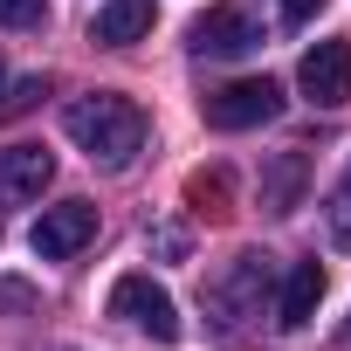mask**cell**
Wrapping results in <instances>:
<instances>
[{
	"mask_svg": "<svg viewBox=\"0 0 351 351\" xmlns=\"http://www.w3.org/2000/svg\"><path fill=\"white\" fill-rule=\"evenodd\" d=\"M62 131L97 158V165H131L138 152H145V110L131 104V97H117V90H97V97H69L62 104Z\"/></svg>",
	"mask_w": 351,
	"mask_h": 351,
	"instance_id": "obj_1",
	"label": "cell"
},
{
	"mask_svg": "<svg viewBox=\"0 0 351 351\" xmlns=\"http://www.w3.org/2000/svg\"><path fill=\"white\" fill-rule=\"evenodd\" d=\"M110 317H124V324L145 330L152 344H172V337H180V303H172L152 276H117V289H110Z\"/></svg>",
	"mask_w": 351,
	"mask_h": 351,
	"instance_id": "obj_2",
	"label": "cell"
},
{
	"mask_svg": "<svg viewBox=\"0 0 351 351\" xmlns=\"http://www.w3.org/2000/svg\"><path fill=\"white\" fill-rule=\"evenodd\" d=\"M282 110V90L269 83V76H241V83H228V90H214L207 104H200V117L214 124V131H255V124H269Z\"/></svg>",
	"mask_w": 351,
	"mask_h": 351,
	"instance_id": "obj_3",
	"label": "cell"
},
{
	"mask_svg": "<svg viewBox=\"0 0 351 351\" xmlns=\"http://www.w3.org/2000/svg\"><path fill=\"white\" fill-rule=\"evenodd\" d=\"M97 241V207L90 200H62V207H42V221L28 228V248L42 262H69Z\"/></svg>",
	"mask_w": 351,
	"mask_h": 351,
	"instance_id": "obj_4",
	"label": "cell"
},
{
	"mask_svg": "<svg viewBox=\"0 0 351 351\" xmlns=\"http://www.w3.org/2000/svg\"><path fill=\"white\" fill-rule=\"evenodd\" d=\"M296 83L317 110H337L351 104V42H317L303 62H296Z\"/></svg>",
	"mask_w": 351,
	"mask_h": 351,
	"instance_id": "obj_5",
	"label": "cell"
},
{
	"mask_svg": "<svg viewBox=\"0 0 351 351\" xmlns=\"http://www.w3.org/2000/svg\"><path fill=\"white\" fill-rule=\"evenodd\" d=\"M56 180L49 145H0V207H28Z\"/></svg>",
	"mask_w": 351,
	"mask_h": 351,
	"instance_id": "obj_6",
	"label": "cell"
},
{
	"mask_svg": "<svg viewBox=\"0 0 351 351\" xmlns=\"http://www.w3.org/2000/svg\"><path fill=\"white\" fill-rule=\"evenodd\" d=\"M193 49H200V56H221V62H234V56L262 49V28H255L241 8H207V14L193 21Z\"/></svg>",
	"mask_w": 351,
	"mask_h": 351,
	"instance_id": "obj_7",
	"label": "cell"
},
{
	"mask_svg": "<svg viewBox=\"0 0 351 351\" xmlns=\"http://www.w3.org/2000/svg\"><path fill=\"white\" fill-rule=\"evenodd\" d=\"M262 296H269V255H234V269L207 289V303L228 310V317H248Z\"/></svg>",
	"mask_w": 351,
	"mask_h": 351,
	"instance_id": "obj_8",
	"label": "cell"
},
{
	"mask_svg": "<svg viewBox=\"0 0 351 351\" xmlns=\"http://www.w3.org/2000/svg\"><path fill=\"white\" fill-rule=\"evenodd\" d=\"M145 35H152V0H104L90 21V42H104V49H131Z\"/></svg>",
	"mask_w": 351,
	"mask_h": 351,
	"instance_id": "obj_9",
	"label": "cell"
},
{
	"mask_svg": "<svg viewBox=\"0 0 351 351\" xmlns=\"http://www.w3.org/2000/svg\"><path fill=\"white\" fill-rule=\"evenodd\" d=\"M317 303H324V269H317V262H296V269H289V282H282L276 324H282V330H303V324L317 317Z\"/></svg>",
	"mask_w": 351,
	"mask_h": 351,
	"instance_id": "obj_10",
	"label": "cell"
},
{
	"mask_svg": "<svg viewBox=\"0 0 351 351\" xmlns=\"http://www.w3.org/2000/svg\"><path fill=\"white\" fill-rule=\"evenodd\" d=\"M296 180H303V158H296V152H289V158H282V165H276V186H269V193H262V200H269V207H276V214H289V207H296Z\"/></svg>",
	"mask_w": 351,
	"mask_h": 351,
	"instance_id": "obj_11",
	"label": "cell"
},
{
	"mask_svg": "<svg viewBox=\"0 0 351 351\" xmlns=\"http://www.w3.org/2000/svg\"><path fill=\"white\" fill-rule=\"evenodd\" d=\"M186 200H193V207H221V200H228V172H193V180H186Z\"/></svg>",
	"mask_w": 351,
	"mask_h": 351,
	"instance_id": "obj_12",
	"label": "cell"
},
{
	"mask_svg": "<svg viewBox=\"0 0 351 351\" xmlns=\"http://www.w3.org/2000/svg\"><path fill=\"white\" fill-rule=\"evenodd\" d=\"M35 97H49V83H42V76H21V83H14L8 97H0V117H14V110H28Z\"/></svg>",
	"mask_w": 351,
	"mask_h": 351,
	"instance_id": "obj_13",
	"label": "cell"
},
{
	"mask_svg": "<svg viewBox=\"0 0 351 351\" xmlns=\"http://www.w3.org/2000/svg\"><path fill=\"white\" fill-rule=\"evenodd\" d=\"M42 21V0H0V28H35Z\"/></svg>",
	"mask_w": 351,
	"mask_h": 351,
	"instance_id": "obj_14",
	"label": "cell"
},
{
	"mask_svg": "<svg viewBox=\"0 0 351 351\" xmlns=\"http://www.w3.org/2000/svg\"><path fill=\"white\" fill-rule=\"evenodd\" d=\"M324 221H330V241H337V248H351V193H337V200L324 207Z\"/></svg>",
	"mask_w": 351,
	"mask_h": 351,
	"instance_id": "obj_15",
	"label": "cell"
},
{
	"mask_svg": "<svg viewBox=\"0 0 351 351\" xmlns=\"http://www.w3.org/2000/svg\"><path fill=\"white\" fill-rule=\"evenodd\" d=\"M145 241H152V248H158L165 262H180V255H186V228H152Z\"/></svg>",
	"mask_w": 351,
	"mask_h": 351,
	"instance_id": "obj_16",
	"label": "cell"
},
{
	"mask_svg": "<svg viewBox=\"0 0 351 351\" xmlns=\"http://www.w3.org/2000/svg\"><path fill=\"white\" fill-rule=\"evenodd\" d=\"M317 14H324V0H282V21H296V28L317 21Z\"/></svg>",
	"mask_w": 351,
	"mask_h": 351,
	"instance_id": "obj_17",
	"label": "cell"
},
{
	"mask_svg": "<svg viewBox=\"0 0 351 351\" xmlns=\"http://www.w3.org/2000/svg\"><path fill=\"white\" fill-rule=\"evenodd\" d=\"M344 193H351V172H344Z\"/></svg>",
	"mask_w": 351,
	"mask_h": 351,
	"instance_id": "obj_18",
	"label": "cell"
},
{
	"mask_svg": "<svg viewBox=\"0 0 351 351\" xmlns=\"http://www.w3.org/2000/svg\"><path fill=\"white\" fill-rule=\"evenodd\" d=\"M0 83H8V69H0Z\"/></svg>",
	"mask_w": 351,
	"mask_h": 351,
	"instance_id": "obj_19",
	"label": "cell"
}]
</instances>
